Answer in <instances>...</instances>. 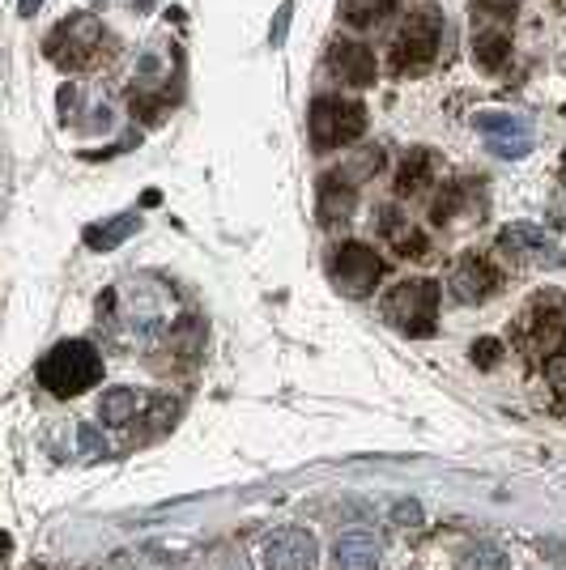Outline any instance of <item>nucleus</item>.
Returning a JSON list of instances; mask_svg holds the SVG:
<instances>
[{"label": "nucleus", "mask_w": 566, "mask_h": 570, "mask_svg": "<svg viewBox=\"0 0 566 570\" xmlns=\"http://www.w3.org/2000/svg\"><path fill=\"white\" fill-rule=\"evenodd\" d=\"M166 320H171V298L145 281H124L98 298V324H107L111 337L124 345H145Z\"/></svg>", "instance_id": "nucleus-1"}, {"label": "nucleus", "mask_w": 566, "mask_h": 570, "mask_svg": "<svg viewBox=\"0 0 566 570\" xmlns=\"http://www.w3.org/2000/svg\"><path fill=\"white\" fill-rule=\"evenodd\" d=\"M103 379V354L90 341H60L39 362V383L52 396H81Z\"/></svg>", "instance_id": "nucleus-2"}, {"label": "nucleus", "mask_w": 566, "mask_h": 570, "mask_svg": "<svg viewBox=\"0 0 566 570\" xmlns=\"http://www.w3.org/2000/svg\"><path fill=\"white\" fill-rule=\"evenodd\" d=\"M307 128H311V145L320 149V154H328V149H341L362 137L366 107L354 103V98H341V94H320V98H311V107H307Z\"/></svg>", "instance_id": "nucleus-3"}, {"label": "nucleus", "mask_w": 566, "mask_h": 570, "mask_svg": "<svg viewBox=\"0 0 566 570\" xmlns=\"http://www.w3.org/2000/svg\"><path fill=\"white\" fill-rule=\"evenodd\" d=\"M435 311H439V285L426 277L392 285V294L384 298V315L409 337H430L435 332Z\"/></svg>", "instance_id": "nucleus-4"}, {"label": "nucleus", "mask_w": 566, "mask_h": 570, "mask_svg": "<svg viewBox=\"0 0 566 570\" xmlns=\"http://www.w3.org/2000/svg\"><path fill=\"white\" fill-rule=\"evenodd\" d=\"M439 35H443V18L435 9H418L409 13L401 35L392 43V73H422L439 52Z\"/></svg>", "instance_id": "nucleus-5"}, {"label": "nucleus", "mask_w": 566, "mask_h": 570, "mask_svg": "<svg viewBox=\"0 0 566 570\" xmlns=\"http://www.w3.org/2000/svg\"><path fill=\"white\" fill-rule=\"evenodd\" d=\"M328 277L345 298H366L384 277V260L366 243H337L328 256Z\"/></svg>", "instance_id": "nucleus-6"}, {"label": "nucleus", "mask_w": 566, "mask_h": 570, "mask_svg": "<svg viewBox=\"0 0 566 570\" xmlns=\"http://www.w3.org/2000/svg\"><path fill=\"white\" fill-rule=\"evenodd\" d=\"M47 60L60 64V69H81V64H90L98 56V47H103V26H98L94 13H73V18H64L52 35H47Z\"/></svg>", "instance_id": "nucleus-7"}, {"label": "nucleus", "mask_w": 566, "mask_h": 570, "mask_svg": "<svg viewBox=\"0 0 566 570\" xmlns=\"http://www.w3.org/2000/svg\"><path fill=\"white\" fill-rule=\"evenodd\" d=\"M315 536L307 528H277L260 541V566L264 570H315Z\"/></svg>", "instance_id": "nucleus-8"}, {"label": "nucleus", "mask_w": 566, "mask_h": 570, "mask_svg": "<svg viewBox=\"0 0 566 570\" xmlns=\"http://www.w3.org/2000/svg\"><path fill=\"white\" fill-rule=\"evenodd\" d=\"M481 137L490 141V149L498 158H528L532 149V124L515 111H481L477 115Z\"/></svg>", "instance_id": "nucleus-9"}, {"label": "nucleus", "mask_w": 566, "mask_h": 570, "mask_svg": "<svg viewBox=\"0 0 566 570\" xmlns=\"http://www.w3.org/2000/svg\"><path fill=\"white\" fill-rule=\"evenodd\" d=\"M498 281H503V273L494 268V260L490 256H477V251L460 256L452 264V277H447L456 303H486V298L498 290Z\"/></svg>", "instance_id": "nucleus-10"}, {"label": "nucleus", "mask_w": 566, "mask_h": 570, "mask_svg": "<svg viewBox=\"0 0 566 570\" xmlns=\"http://www.w3.org/2000/svg\"><path fill=\"white\" fill-rule=\"evenodd\" d=\"M328 69L341 81H349V86H375V77H379L375 52L358 39H332L328 43Z\"/></svg>", "instance_id": "nucleus-11"}, {"label": "nucleus", "mask_w": 566, "mask_h": 570, "mask_svg": "<svg viewBox=\"0 0 566 570\" xmlns=\"http://www.w3.org/2000/svg\"><path fill=\"white\" fill-rule=\"evenodd\" d=\"M384 541L375 532H341L332 541V570H379Z\"/></svg>", "instance_id": "nucleus-12"}, {"label": "nucleus", "mask_w": 566, "mask_h": 570, "mask_svg": "<svg viewBox=\"0 0 566 570\" xmlns=\"http://www.w3.org/2000/svg\"><path fill=\"white\" fill-rule=\"evenodd\" d=\"M379 230H384V239L392 243L396 256H405V260H422L430 256V239L422 234L418 222H409V217L401 209H379Z\"/></svg>", "instance_id": "nucleus-13"}, {"label": "nucleus", "mask_w": 566, "mask_h": 570, "mask_svg": "<svg viewBox=\"0 0 566 570\" xmlns=\"http://www.w3.org/2000/svg\"><path fill=\"white\" fill-rule=\"evenodd\" d=\"M498 247L507 256H520V260H541V256H554L558 251V239L541 226H528V222H515V226H503L498 230Z\"/></svg>", "instance_id": "nucleus-14"}, {"label": "nucleus", "mask_w": 566, "mask_h": 570, "mask_svg": "<svg viewBox=\"0 0 566 570\" xmlns=\"http://www.w3.org/2000/svg\"><path fill=\"white\" fill-rule=\"evenodd\" d=\"M354 205H358V192L345 175H324L320 179V205H315V213H320L324 226L345 222V217L354 213Z\"/></svg>", "instance_id": "nucleus-15"}, {"label": "nucleus", "mask_w": 566, "mask_h": 570, "mask_svg": "<svg viewBox=\"0 0 566 570\" xmlns=\"http://www.w3.org/2000/svg\"><path fill=\"white\" fill-rule=\"evenodd\" d=\"M435 171H439V162H435L430 149H409L405 162H401V171H396V192H401V196L426 192L430 183H435Z\"/></svg>", "instance_id": "nucleus-16"}, {"label": "nucleus", "mask_w": 566, "mask_h": 570, "mask_svg": "<svg viewBox=\"0 0 566 570\" xmlns=\"http://www.w3.org/2000/svg\"><path fill=\"white\" fill-rule=\"evenodd\" d=\"M137 226H141V213H120V217H107V222H98V226H86L81 239H86L90 251H115L137 234Z\"/></svg>", "instance_id": "nucleus-17"}, {"label": "nucleus", "mask_w": 566, "mask_h": 570, "mask_svg": "<svg viewBox=\"0 0 566 570\" xmlns=\"http://www.w3.org/2000/svg\"><path fill=\"white\" fill-rule=\"evenodd\" d=\"M473 60H477V69H486V73H498V69H503V64L511 60V39H507V30H503V26L477 30V35H473Z\"/></svg>", "instance_id": "nucleus-18"}, {"label": "nucleus", "mask_w": 566, "mask_h": 570, "mask_svg": "<svg viewBox=\"0 0 566 570\" xmlns=\"http://www.w3.org/2000/svg\"><path fill=\"white\" fill-rule=\"evenodd\" d=\"M145 409V396L137 388H111L103 392V405H98V413H103V422L111 426H128L137 422V413Z\"/></svg>", "instance_id": "nucleus-19"}, {"label": "nucleus", "mask_w": 566, "mask_h": 570, "mask_svg": "<svg viewBox=\"0 0 566 570\" xmlns=\"http://www.w3.org/2000/svg\"><path fill=\"white\" fill-rule=\"evenodd\" d=\"M392 9H396V0H341V18L349 26H358V30L384 22Z\"/></svg>", "instance_id": "nucleus-20"}, {"label": "nucleus", "mask_w": 566, "mask_h": 570, "mask_svg": "<svg viewBox=\"0 0 566 570\" xmlns=\"http://www.w3.org/2000/svg\"><path fill=\"white\" fill-rule=\"evenodd\" d=\"M460 570H511V558L498 545H473L460 558Z\"/></svg>", "instance_id": "nucleus-21"}, {"label": "nucleus", "mask_w": 566, "mask_h": 570, "mask_svg": "<svg viewBox=\"0 0 566 570\" xmlns=\"http://www.w3.org/2000/svg\"><path fill=\"white\" fill-rule=\"evenodd\" d=\"M469 196H473L469 183H447L443 196L435 200V222L443 226V222H452V217H460V209H464V200H469Z\"/></svg>", "instance_id": "nucleus-22"}, {"label": "nucleus", "mask_w": 566, "mask_h": 570, "mask_svg": "<svg viewBox=\"0 0 566 570\" xmlns=\"http://www.w3.org/2000/svg\"><path fill=\"white\" fill-rule=\"evenodd\" d=\"M515 9H520V0H473V18L494 22V26L515 22Z\"/></svg>", "instance_id": "nucleus-23"}, {"label": "nucleus", "mask_w": 566, "mask_h": 570, "mask_svg": "<svg viewBox=\"0 0 566 570\" xmlns=\"http://www.w3.org/2000/svg\"><path fill=\"white\" fill-rule=\"evenodd\" d=\"M545 379H549V388H558L566 392V337L549 349V358H545Z\"/></svg>", "instance_id": "nucleus-24"}, {"label": "nucleus", "mask_w": 566, "mask_h": 570, "mask_svg": "<svg viewBox=\"0 0 566 570\" xmlns=\"http://www.w3.org/2000/svg\"><path fill=\"white\" fill-rule=\"evenodd\" d=\"M498 354H503V345H498V341H490V337L473 341V362L481 366V371H490V366H498Z\"/></svg>", "instance_id": "nucleus-25"}, {"label": "nucleus", "mask_w": 566, "mask_h": 570, "mask_svg": "<svg viewBox=\"0 0 566 570\" xmlns=\"http://www.w3.org/2000/svg\"><path fill=\"white\" fill-rule=\"evenodd\" d=\"M290 13H294V0H286V5L277 9V22H273V30H269V43H273V47H281V43H286V30H290Z\"/></svg>", "instance_id": "nucleus-26"}, {"label": "nucleus", "mask_w": 566, "mask_h": 570, "mask_svg": "<svg viewBox=\"0 0 566 570\" xmlns=\"http://www.w3.org/2000/svg\"><path fill=\"white\" fill-rule=\"evenodd\" d=\"M392 519H396V524H405V528H418L422 524V507H418V502H396Z\"/></svg>", "instance_id": "nucleus-27"}, {"label": "nucleus", "mask_w": 566, "mask_h": 570, "mask_svg": "<svg viewBox=\"0 0 566 570\" xmlns=\"http://www.w3.org/2000/svg\"><path fill=\"white\" fill-rule=\"evenodd\" d=\"M226 570H252V562H247L243 553H226Z\"/></svg>", "instance_id": "nucleus-28"}, {"label": "nucleus", "mask_w": 566, "mask_h": 570, "mask_svg": "<svg viewBox=\"0 0 566 570\" xmlns=\"http://www.w3.org/2000/svg\"><path fill=\"white\" fill-rule=\"evenodd\" d=\"M39 5H43V0H18V13H22V18H35Z\"/></svg>", "instance_id": "nucleus-29"}]
</instances>
